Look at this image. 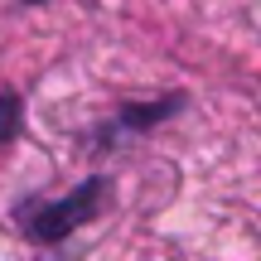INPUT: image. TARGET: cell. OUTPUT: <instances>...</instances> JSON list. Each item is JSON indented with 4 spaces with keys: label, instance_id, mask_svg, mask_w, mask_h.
Wrapping results in <instances>:
<instances>
[{
    "label": "cell",
    "instance_id": "1",
    "mask_svg": "<svg viewBox=\"0 0 261 261\" xmlns=\"http://www.w3.org/2000/svg\"><path fill=\"white\" fill-rule=\"evenodd\" d=\"M102 189L107 179H87V184H77L68 198H58V203H29L24 213V232L34 237V242H63L68 232H77L83 223H92V213L102 208Z\"/></svg>",
    "mask_w": 261,
    "mask_h": 261
},
{
    "label": "cell",
    "instance_id": "2",
    "mask_svg": "<svg viewBox=\"0 0 261 261\" xmlns=\"http://www.w3.org/2000/svg\"><path fill=\"white\" fill-rule=\"evenodd\" d=\"M19 126H24V102L15 92H0V145H10L19 136Z\"/></svg>",
    "mask_w": 261,
    "mask_h": 261
},
{
    "label": "cell",
    "instance_id": "3",
    "mask_svg": "<svg viewBox=\"0 0 261 261\" xmlns=\"http://www.w3.org/2000/svg\"><path fill=\"white\" fill-rule=\"evenodd\" d=\"M24 5H39V0H24Z\"/></svg>",
    "mask_w": 261,
    "mask_h": 261
}]
</instances>
